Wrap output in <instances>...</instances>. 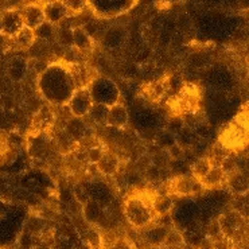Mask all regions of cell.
<instances>
[{"label": "cell", "mask_w": 249, "mask_h": 249, "mask_svg": "<svg viewBox=\"0 0 249 249\" xmlns=\"http://www.w3.org/2000/svg\"><path fill=\"white\" fill-rule=\"evenodd\" d=\"M124 214L128 222L136 229H144L145 226L150 225L154 218L150 202H145L144 198L139 196L125 198Z\"/></svg>", "instance_id": "1"}, {"label": "cell", "mask_w": 249, "mask_h": 249, "mask_svg": "<svg viewBox=\"0 0 249 249\" xmlns=\"http://www.w3.org/2000/svg\"><path fill=\"white\" fill-rule=\"evenodd\" d=\"M93 104H94V100L92 97V90L89 85L77 88L68 100V107L73 117H81V119L88 116Z\"/></svg>", "instance_id": "2"}, {"label": "cell", "mask_w": 249, "mask_h": 249, "mask_svg": "<svg viewBox=\"0 0 249 249\" xmlns=\"http://www.w3.org/2000/svg\"><path fill=\"white\" fill-rule=\"evenodd\" d=\"M202 183L201 180L197 179L193 175H180L177 177L170 182L168 187V196H177V197H191V196H197L201 191H203Z\"/></svg>", "instance_id": "3"}, {"label": "cell", "mask_w": 249, "mask_h": 249, "mask_svg": "<svg viewBox=\"0 0 249 249\" xmlns=\"http://www.w3.org/2000/svg\"><path fill=\"white\" fill-rule=\"evenodd\" d=\"M217 221L222 236L226 238H236V236L241 233L245 225V220L238 210H228L222 213Z\"/></svg>", "instance_id": "4"}, {"label": "cell", "mask_w": 249, "mask_h": 249, "mask_svg": "<svg viewBox=\"0 0 249 249\" xmlns=\"http://www.w3.org/2000/svg\"><path fill=\"white\" fill-rule=\"evenodd\" d=\"M43 15H45V22L53 24V26H59L68 17V8L65 6L64 0H46L42 4Z\"/></svg>", "instance_id": "5"}, {"label": "cell", "mask_w": 249, "mask_h": 249, "mask_svg": "<svg viewBox=\"0 0 249 249\" xmlns=\"http://www.w3.org/2000/svg\"><path fill=\"white\" fill-rule=\"evenodd\" d=\"M0 19H1V33L10 38H12L24 26L19 10H4L0 14Z\"/></svg>", "instance_id": "6"}, {"label": "cell", "mask_w": 249, "mask_h": 249, "mask_svg": "<svg viewBox=\"0 0 249 249\" xmlns=\"http://www.w3.org/2000/svg\"><path fill=\"white\" fill-rule=\"evenodd\" d=\"M19 11L23 19V24L29 29L35 30L45 22L43 10H42L41 4H38V3H26L23 7H20Z\"/></svg>", "instance_id": "7"}, {"label": "cell", "mask_w": 249, "mask_h": 249, "mask_svg": "<svg viewBox=\"0 0 249 249\" xmlns=\"http://www.w3.org/2000/svg\"><path fill=\"white\" fill-rule=\"evenodd\" d=\"M168 229L163 225H148L143 231V238L144 241L152 248H162L166 238H167Z\"/></svg>", "instance_id": "8"}, {"label": "cell", "mask_w": 249, "mask_h": 249, "mask_svg": "<svg viewBox=\"0 0 249 249\" xmlns=\"http://www.w3.org/2000/svg\"><path fill=\"white\" fill-rule=\"evenodd\" d=\"M71 34H73V49H75L77 52L90 53L94 49V41L85 27L82 26L71 27Z\"/></svg>", "instance_id": "9"}, {"label": "cell", "mask_w": 249, "mask_h": 249, "mask_svg": "<svg viewBox=\"0 0 249 249\" xmlns=\"http://www.w3.org/2000/svg\"><path fill=\"white\" fill-rule=\"evenodd\" d=\"M129 122L127 108L122 103H113L108 108V117L107 124L115 128H124Z\"/></svg>", "instance_id": "10"}, {"label": "cell", "mask_w": 249, "mask_h": 249, "mask_svg": "<svg viewBox=\"0 0 249 249\" xmlns=\"http://www.w3.org/2000/svg\"><path fill=\"white\" fill-rule=\"evenodd\" d=\"M96 167L104 177H115L120 168V159L116 154L105 151L101 159L96 163Z\"/></svg>", "instance_id": "11"}, {"label": "cell", "mask_w": 249, "mask_h": 249, "mask_svg": "<svg viewBox=\"0 0 249 249\" xmlns=\"http://www.w3.org/2000/svg\"><path fill=\"white\" fill-rule=\"evenodd\" d=\"M35 42H36V38H35L34 30H31L29 29V27L23 26V27L19 30L17 34L11 38V46L18 49V50L27 52V50H30L31 47L34 46Z\"/></svg>", "instance_id": "12"}, {"label": "cell", "mask_w": 249, "mask_h": 249, "mask_svg": "<svg viewBox=\"0 0 249 249\" xmlns=\"http://www.w3.org/2000/svg\"><path fill=\"white\" fill-rule=\"evenodd\" d=\"M125 38H127V31L123 26H112L105 31L104 36H103V43L105 47L115 50L125 42Z\"/></svg>", "instance_id": "13"}, {"label": "cell", "mask_w": 249, "mask_h": 249, "mask_svg": "<svg viewBox=\"0 0 249 249\" xmlns=\"http://www.w3.org/2000/svg\"><path fill=\"white\" fill-rule=\"evenodd\" d=\"M225 182L226 173L224 171V168L218 166V164H214L213 167L209 170L208 174L201 179L203 189H218V187L225 186Z\"/></svg>", "instance_id": "14"}, {"label": "cell", "mask_w": 249, "mask_h": 249, "mask_svg": "<svg viewBox=\"0 0 249 249\" xmlns=\"http://www.w3.org/2000/svg\"><path fill=\"white\" fill-rule=\"evenodd\" d=\"M225 186L236 194H245L248 193V178L241 171L234 170L232 173L226 174Z\"/></svg>", "instance_id": "15"}, {"label": "cell", "mask_w": 249, "mask_h": 249, "mask_svg": "<svg viewBox=\"0 0 249 249\" xmlns=\"http://www.w3.org/2000/svg\"><path fill=\"white\" fill-rule=\"evenodd\" d=\"M85 132H87V125L82 122L81 117H71L66 123L64 133H66V136L71 142H81L82 139H85Z\"/></svg>", "instance_id": "16"}, {"label": "cell", "mask_w": 249, "mask_h": 249, "mask_svg": "<svg viewBox=\"0 0 249 249\" xmlns=\"http://www.w3.org/2000/svg\"><path fill=\"white\" fill-rule=\"evenodd\" d=\"M150 206L154 214L166 215L174 208V201L171 196H155L150 202Z\"/></svg>", "instance_id": "17"}, {"label": "cell", "mask_w": 249, "mask_h": 249, "mask_svg": "<svg viewBox=\"0 0 249 249\" xmlns=\"http://www.w3.org/2000/svg\"><path fill=\"white\" fill-rule=\"evenodd\" d=\"M29 70V62L23 58H15L11 59V62L8 65V75L11 77L14 81H20L24 77V74Z\"/></svg>", "instance_id": "18"}, {"label": "cell", "mask_w": 249, "mask_h": 249, "mask_svg": "<svg viewBox=\"0 0 249 249\" xmlns=\"http://www.w3.org/2000/svg\"><path fill=\"white\" fill-rule=\"evenodd\" d=\"M82 213L85 220L90 224V225H96L100 220H101V215H103V210L100 208V205L93 199H88L87 203L84 205L82 208Z\"/></svg>", "instance_id": "19"}, {"label": "cell", "mask_w": 249, "mask_h": 249, "mask_svg": "<svg viewBox=\"0 0 249 249\" xmlns=\"http://www.w3.org/2000/svg\"><path fill=\"white\" fill-rule=\"evenodd\" d=\"M213 166H214V164H213L210 158H199V159L196 160V163L191 166V175L196 177L197 179L201 180L205 175L208 174L209 170L213 167Z\"/></svg>", "instance_id": "20"}, {"label": "cell", "mask_w": 249, "mask_h": 249, "mask_svg": "<svg viewBox=\"0 0 249 249\" xmlns=\"http://www.w3.org/2000/svg\"><path fill=\"white\" fill-rule=\"evenodd\" d=\"M34 34L35 38H36V41H54V39H55V26L47 23V22H43L41 26H38V27L34 30Z\"/></svg>", "instance_id": "21"}, {"label": "cell", "mask_w": 249, "mask_h": 249, "mask_svg": "<svg viewBox=\"0 0 249 249\" xmlns=\"http://www.w3.org/2000/svg\"><path fill=\"white\" fill-rule=\"evenodd\" d=\"M108 108H109V105L101 104V103H94L92 109L89 110L88 116L90 117L94 123H97V124H107Z\"/></svg>", "instance_id": "22"}, {"label": "cell", "mask_w": 249, "mask_h": 249, "mask_svg": "<svg viewBox=\"0 0 249 249\" xmlns=\"http://www.w3.org/2000/svg\"><path fill=\"white\" fill-rule=\"evenodd\" d=\"M58 45L64 47H73V34H71V27H64V26H57L55 27V39Z\"/></svg>", "instance_id": "23"}, {"label": "cell", "mask_w": 249, "mask_h": 249, "mask_svg": "<svg viewBox=\"0 0 249 249\" xmlns=\"http://www.w3.org/2000/svg\"><path fill=\"white\" fill-rule=\"evenodd\" d=\"M87 244L92 249H100L103 245H104V238H103V234L100 233V231L96 228V226H90L89 231L87 232Z\"/></svg>", "instance_id": "24"}, {"label": "cell", "mask_w": 249, "mask_h": 249, "mask_svg": "<svg viewBox=\"0 0 249 249\" xmlns=\"http://www.w3.org/2000/svg\"><path fill=\"white\" fill-rule=\"evenodd\" d=\"M104 152L105 150L101 145H90V147H87V148H85V154H87L85 157H87L88 163L96 164V163L101 159Z\"/></svg>", "instance_id": "25"}, {"label": "cell", "mask_w": 249, "mask_h": 249, "mask_svg": "<svg viewBox=\"0 0 249 249\" xmlns=\"http://www.w3.org/2000/svg\"><path fill=\"white\" fill-rule=\"evenodd\" d=\"M167 90V85H166V82L160 80V81H157L154 82L152 85L150 87V94L154 97V99H160L163 94L166 93Z\"/></svg>", "instance_id": "26"}, {"label": "cell", "mask_w": 249, "mask_h": 249, "mask_svg": "<svg viewBox=\"0 0 249 249\" xmlns=\"http://www.w3.org/2000/svg\"><path fill=\"white\" fill-rule=\"evenodd\" d=\"M69 12H81L88 4V0H64Z\"/></svg>", "instance_id": "27"}, {"label": "cell", "mask_w": 249, "mask_h": 249, "mask_svg": "<svg viewBox=\"0 0 249 249\" xmlns=\"http://www.w3.org/2000/svg\"><path fill=\"white\" fill-rule=\"evenodd\" d=\"M108 249H133V247L127 238H115L109 244Z\"/></svg>", "instance_id": "28"}, {"label": "cell", "mask_w": 249, "mask_h": 249, "mask_svg": "<svg viewBox=\"0 0 249 249\" xmlns=\"http://www.w3.org/2000/svg\"><path fill=\"white\" fill-rule=\"evenodd\" d=\"M6 4V10H20V7L26 4V0H3Z\"/></svg>", "instance_id": "29"}, {"label": "cell", "mask_w": 249, "mask_h": 249, "mask_svg": "<svg viewBox=\"0 0 249 249\" xmlns=\"http://www.w3.org/2000/svg\"><path fill=\"white\" fill-rule=\"evenodd\" d=\"M8 47L11 46V38L7 36L6 34L0 33V52H6Z\"/></svg>", "instance_id": "30"}, {"label": "cell", "mask_w": 249, "mask_h": 249, "mask_svg": "<svg viewBox=\"0 0 249 249\" xmlns=\"http://www.w3.org/2000/svg\"><path fill=\"white\" fill-rule=\"evenodd\" d=\"M196 249H215V243L214 241H212V240H209V238H206V240L199 244Z\"/></svg>", "instance_id": "31"}, {"label": "cell", "mask_w": 249, "mask_h": 249, "mask_svg": "<svg viewBox=\"0 0 249 249\" xmlns=\"http://www.w3.org/2000/svg\"><path fill=\"white\" fill-rule=\"evenodd\" d=\"M8 125V119L4 110H0V131H6Z\"/></svg>", "instance_id": "32"}, {"label": "cell", "mask_w": 249, "mask_h": 249, "mask_svg": "<svg viewBox=\"0 0 249 249\" xmlns=\"http://www.w3.org/2000/svg\"><path fill=\"white\" fill-rule=\"evenodd\" d=\"M30 249H53L50 245H47V244H38V245H34V247H31Z\"/></svg>", "instance_id": "33"}, {"label": "cell", "mask_w": 249, "mask_h": 249, "mask_svg": "<svg viewBox=\"0 0 249 249\" xmlns=\"http://www.w3.org/2000/svg\"><path fill=\"white\" fill-rule=\"evenodd\" d=\"M0 33H1V19H0Z\"/></svg>", "instance_id": "34"}]
</instances>
